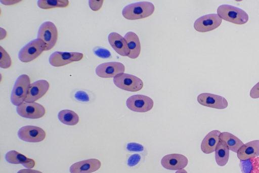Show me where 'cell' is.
Here are the masks:
<instances>
[{"label":"cell","instance_id":"f1b7e54d","mask_svg":"<svg viewBox=\"0 0 259 173\" xmlns=\"http://www.w3.org/2000/svg\"><path fill=\"white\" fill-rule=\"evenodd\" d=\"M126 149L130 151L141 152L144 150V147L137 143H129L126 145Z\"/></svg>","mask_w":259,"mask_h":173},{"label":"cell","instance_id":"2e32d148","mask_svg":"<svg viewBox=\"0 0 259 173\" xmlns=\"http://www.w3.org/2000/svg\"><path fill=\"white\" fill-rule=\"evenodd\" d=\"M101 165L100 160L92 158L75 162L70 168V173H91L98 170Z\"/></svg>","mask_w":259,"mask_h":173},{"label":"cell","instance_id":"30bf717a","mask_svg":"<svg viewBox=\"0 0 259 173\" xmlns=\"http://www.w3.org/2000/svg\"><path fill=\"white\" fill-rule=\"evenodd\" d=\"M83 56V54L78 52L56 51L50 55L49 60L52 66L60 67L72 62L80 61Z\"/></svg>","mask_w":259,"mask_h":173},{"label":"cell","instance_id":"d6986e66","mask_svg":"<svg viewBox=\"0 0 259 173\" xmlns=\"http://www.w3.org/2000/svg\"><path fill=\"white\" fill-rule=\"evenodd\" d=\"M221 133L218 130H213L205 136L201 144V150L203 153L210 154L215 151Z\"/></svg>","mask_w":259,"mask_h":173},{"label":"cell","instance_id":"4dcf8cb0","mask_svg":"<svg viewBox=\"0 0 259 173\" xmlns=\"http://www.w3.org/2000/svg\"><path fill=\"white\" fill-rule=\"evenodd\" d=\"M103 1H89V5L93 11H98L101 8Z\"/></svg>","mask_w":259,"mask_h":173},{"label":"cell","instance_id":"277c9868","mask_svg":"<svg viewBox=\"0 0 259 173\" xmlns=\"http://www.w3.org/2000/svg\"><path fill=\"white\" fill-rule=\"evenodd\" d=\"M45 49L46 46L42 40L34 39L20 50L18 58L22 62H29L38 57Z\"/></svg>","mask_w":259,"mask_h":173},{"label":"cell","instance_id":"7402d4cb","mask_svg":"<svg viewBox=\"0 0 259 173\" xmlns=\"http://www.w3.org/2000/svg\"><path fill=\"white\" fill-rule=\"evenodd\" d=\"M229 148L225 141L220 140L215 150V159L220 166L225 165L229 158Z\"/></svg>","mask_w":259,"mask_h":173},{"label":"cell","instance_id":"603a6c76","mask_svg":"<svg viewBox=\"0 0 259 173\" xmlns=\"http://www.w3.org/2000/svg\"><path fill=\"white\" fill-rule=\"evenodd\" d=\"M219 138L220 140L225 142L230 150L235 153L244 144L238 138L228 132L221 133Z\"/></svg>","mask_w":259,"mask_h":173},{"label":"cell","instance_id":"4316f807","mask_svg":"<svg viewBox=\"0 0 259 173\" xmlns=\"http://www.w3.org/2000/svg\"><path fill=\"white\" fill-rule=\"evenodd\" d=\"M1 59H0V67L3 68H9L12 64L11 59L8 53L3 48L0 47Z\"/></svg>","mask_w":259,"mask_h":173},{"label":"cell","instance_id":"5b68a950","mask_svg":"<svg viewBox=\"0 0 259 173\" xmlns=\"http://www.w3.org/2000/svg\"><path fill=\"white\" fill-rule=\"evenodd\" d=\"M37 38L45 44V51L52 49L58 39V31L54 23L50 21L44 22L39 28Z\"/></svg>","mask_w":259,"mask_h":173},{"label":"cell","instance_id":"8fae6325","mask_svg":"<svg viewBox=\"0 0 259 173\" xmlns=\"http://www.w3.org/2000/svg\"><path fill=\"white\" fill-rule=\"evenodd\" d=\"M46 135V132L43 129L33 125L24 126L18 132L19 138L28 142H40L45 139Z\"/></svg>","mask_w":259,"mask_h":173},{"label":"cell","instance_id":"ffe728a7","mask_svg":"<svg viewBox=\"0 0 259 173\" xmlns=\"http://www.w3.org/2000/svg\"><path fill=\"white\" fill-rule=\"evenodd\" d=\"M6 161L12 164H21L24 167L30 169L35 166L33 159L29 158L15 150L8 151L5 155Z\"/></svg>","mask_w":259,"mask_h":173},{"label":"cell","instance_id":"5bb4252c","mask_svg":"<svg viewBox=\"0 0 259 173\" xmlns=\"http://www.w3.org/2000/svg\"><path fill=\"white\" fill-rule=\"evenodd\" d=\"M188 163V158L184 155L178 153L166 155L162 158L161 160L162 166L169 170L183 169Z\"/></svg>","mask_w":259,"mask_h":173},{"label":"cell","instance_id":"d4e9b609","mask_svg":"<svg viewBox=\"0 0 259 173\" xmlns=\"http://www.w3.org/2000/svg\"><path fill=\"white\" fill-rule=\"evenodd\" d=\"M240 167L242 173H259V157L246 160H240Z\"/></svg>","mask_w":259,"mask_h":173},{"label":"cell","instance_id":"8992f818","mask_svg":"<svg viewBox=\"0 0 259 173\" xmlns=\"http://www.w3.org/2000/svg\"><path fill=\"white\" fill-rule=\"evenodd\" d=\"M114 84L118 88L129 92H137L143 87V82L139 77L132 74L122 73L113 78Z\"/></svg>","mask_w":259,"mask_h":173},{"label":"cell","instance_id":"e0dca14e","mask_svg":"<svg viewBox=\"0 0 259 173\" xmlns=\"http://www.w3.org/2000/svg\"><path fill=\"white\" fill-rule=\"evenodd\" d=\"M108 41L118 54L122 56H128L130 54V49L127 42L124 38L116 32H111L108 36Z\"/></svg>","mask_w":259,"mask_h":173},{"label":"cell","instance_id":"836d02e7","mask_svg":"<svg viewBox=\"0 0 259 173\" xmlns=\"http://www.w3.org/2000/svg\"><path fill=\"white\" fill-rule=\"evenodd\" d=\"M17 173H42V172L35 169H22L19 170Z\"/></svg>","mask_w":259,"mask_h":173},{"label":"cell","instance_id":"44dd1931","mask_svg":"<svg viewBox=\"0 0 259 173\" xmlns=\"http://www.w3.org/2000/svg\"><path fill=\"white\" fill-rule=\"evenodd\" d=\"M124 38L130 49L128 57L131 59L138 58L141 52V44L138 36L135 32L129 31L125 34Z\"/></svg>","mask_w":259,"mask_h":173},{"label":"cell","instance_id":"52a82bcc","mask_svg":"<svg viewBox=\"0 0 259 173\" xmlns=\"http://www.w3.org/2000/svg\"><path fill=\"white\" fill-rule=\"evenodd\" d=\"M127 107L137 112H146L153 107V100L148 96L143 95H135L130 96L126 101Z\"/></svg>","mask_w":259,"mask_h":173},{"label":"cell","instance_id":"9c48e42d","mask_svg":"<svg viewBox=\"0 0 259 173\" xmlns=\"http://www.w3.org/2000/svg\"><path fill=\"white\" fill-rule=\"evenodd\" d=\"M222 19L217 14L203 15L196 19L194 23V29L201 32L213 30L222 23Z\"/></svg>","mask_w":259,"mask_h":173},{"label":"cell","instance_id":"9a60e30c","mask_svg":"<svg viewBox=\"0 0 259 173\" xmlns=\"http://www.w3.org/2000/svg\"><path fill=\"white\" fill-rule=\"evenodd\" d=\"M50 84L45 79L38 80L30 84L25 102H34L44 96L48 91Z\"/></svg>","mask_w":259,"mask_h":173},{"label":"cell","instance_id":"d6a6232c","mask_svg":"<svg viewBox=\"0 0 259 173\" xmlns=\"http://www.w3.org/2000/svg\"><path fill=\"white\" fill-rule=\"evenodd\" d=\"M249 95L253 99L259 98V82L251 88Z\"/></svg>","mask_w":259,"mask_h":173},{"label":"cell","instance_id":"ac0fdd59","mask_svg":"<svg viewBox=\"0 0 259 173\" xmlns=\"http://www.w3.org/2000/svg\"><path fill=\"white\" fill-rule=\"evenodd\" d=\"M237 155L240 160H246L259 156V140L243 144L238 150Z\"/></svg>","mask_w":259,"mask_h":173},{"label":"cell","instance_id":"83f0119b","mask_svg":"<svg viewBox=\"0 0 259 173\" xmlns=\"http://www.w3.org/2000/svg\"><path fill=\"white\" fill-rule=\"evenodd\" d=\"M94 52L97 56L102 58H107L111 56V54L108 50L102 48H95Z\"/></svg>","mask_w":259,"mask_h":173},{"label":"cell","instance_id":"ba28073f","mask_svg":"<svg viewBox=\"0 0 259 173\" xmlns=\"http://www.w3.org/2000/svg\"><path fill=\"white\" fill-rule=\"evenodd\" d=\"M17 113L21 117L29 119H37L44 116V107L35 102H24L16 108Z\"/></svg>","mask_w":259,"mask_h":173},{"label":"cell","instance_id":"3957f363","mask_svg":"<svg viewBox=\"0 0 259 173\" xmlns=\"http://www.w3.org/2000/svg\"><path fill=\"white\" fill-rule=\"evenodd\" d=\"M30 82V78L26 74H22L17 78L11 95V101L13 104L18 106L25 101Z\"/></svg>","mask_w":259,"mask_h":173},{"label":"cell","instance_id":"7c38bea8","mask_svg":"<svg viewBox=\"0 0 259 173\" xmlns=\"http://www.w3.org/2000/svg\"><path fill=\"white\" fill-rule=\"evenodd\" d=\"M124 65L118 62H109L99 65L96 68V74L102 78L114 77L116 75L123 73Z\"/></svg>","mask_w":259,"mask_h":173},{"label":"cell","instance_id":"7a4b0ae2","mask_svg":"<svg viewBox=\"0 0 259 173\" xmlns=\"http://www.w3.org/2000/svg\"><path fill=\"white\" fill-rule=\"evenodd\" d=\"M217 14L222 19L238 25L246 23L249 18L247 13L243 10L227 4L219 6Z\"/></svg>","mask_w":259,"mask_h":173},{"label":"cell","instance_id":"4fadbf2b","mask_svg":"<svg viewBox=\"0 0 259 173\" xmlns=\"http://www.w3.org/2000/svg\"><path fill=\"white\" fill-rule=\"evenodd\" d=\"M197 99L198 102L201 105L218 109H223L228 106V101L224 97L213 94H200L198 96Z\"/></svg>","mask_w":259,"mask_h":173},{"label":"cell","instance_id":"cb8c5ba5","mask_svg":"<svg viewBox=\"0 0 259 173\" xmlns=\"http://www.w3.org/2000/svg\"><path fill=\"white\" fill-rule=\"evenodd\" d=\"M58 117L60 122L68 125H74L79 121V116L74 111L65 109L59 111Z\"/></svg>","mask_w":259,"mask_h":173},{"label":"cell","instance_id":"1f68e13d","mask_svg":"<svg viewBox=\"0 0 259 173\" xmlns=\"http://www.w3.org/2000/svg\"><path fill=\"white\" fill-rule=\"evenodd\" d=\"M74 97L76 100L79 101L87 102L89 100L88 94L83 91L77 92L75 93Z\"/></svg>","mask_w":259,"mask_h":173},{"label":"cell","instance_id":"6da1fadb","mask_svg":"<svg viewBox=\"0 0 259 173\" xmlns=\"http://www.w3.org/2000/svg\"><path fill=\"white\" fill-rule=\"evenodd\" d=\"M154 10V6L152 3L144 1L126 6L122 10V14L126 19L137 20L150 16Z\"/></svg>","mask_w":259,"mask_h":173},{"label":"cell","instance_id":"e575fe53","mask_svg":"<svg viewBox=\"0 0 259 173\" xmlns=\"http://www.w3.org/2000/svg\"><path fill=\"white\" fill-rule=\"evenodd\" d=\"M175 173H188L187 171L184 169L178 170Z\"/></svg>","mask_w":259,"mask_h":173},{"label":"cell","instance_id":"484cf974","mask_svg":"<svg viewBox=\"0 0 259 173\" xmlns=\"http://www.w3.org/2000/svg\"><path fill=\"white\" fill-rule=\"evenodd\" d=\"M37 4L39 8L42 9L66 8L69 5V1L67 0H39Z\"/></svg>","mask_w":259,"mask_h":173},{"label":"cell","instance_id":"f546056e","mask_svg":"<svg viewBox=\"0 0 259 173\" xmlns=\"http://www.w3.org/2000/svg\"><path fill=\"white\" fill-rule=\"evenodd\" d=\"M141 156L138 154H135L130 156L127 160V165L129 166H134L137 165L141 160Z\"/></svg>","mask_w":259,"mask_h":173}]
</instances>
